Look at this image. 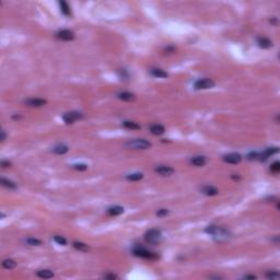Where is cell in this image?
Returning <instances> with one entry per match:
<instances>
[{"label":"cell","instance_id":"obj_1","mask_svg":"<svg viewBox=\"0 0 280 280\" xmlns=\"http://www.w3.org/2000/svg\"><path fill=\"white\" fill-rule=\"evenodd\" d=\"M206 232H207L209 235L212 236L216 241H226L229 238V232L226 230V229L221 228V227H217V226H210L206 229Z\"/></svg>","mask_w":280,"mask_h":280},{"label":"cell","instance_id":"obj_2","mask_svg":"<svg viewBox=\"0 0 280 280\" xmlns=\"http://www.w3.org/2000/svg\"><path fill=\"white\" fill-rule=\"evenodd\" d=\"M125 146L129 149H135V150H146L151 147V142H149L146 139H134L128 140Z\"/></svg>","mask_w":280,"mask_h":280},{"label":"cell","instance_id":"obj_3","mask_svg":"<svg viewBox=\"0 0 280 280\" xmlns=\"http://www.w3.org/2000/svg\"><path fill=\"white\" fill-rule=\"evenodd\" d=\"M144 240H146L147 243L149 244H159L162 240V234L159 230L157 229H151V230L147 231L146 234H144Z\"/></svg>","mask_w":280,"mask_h":280},{"label":"cell","instance_id":"obj_4","mask_svg":"<svg viewBox=\"0 0 280 280\" xmlns=\"http://www.w3.org/2000/svg\"><path fill=\"white\" fill-rule=\"evenodd\" d=\"M215 81L208 78H204V79H199L195 82V88L198 90H207V89H211L215 87Z\"/></svg>","mask_w":280,"mask_h":280},{"label":"cell","instance_id":"obj_5","mask_svg":"<svg viewBox=\"0 0 280 280\" xmlns=\"http://www.w3.org/2000/svg\"><path fill=\"white\" fill-rule=\"evenodd\" d=\"M134 254L136 256L142 257V258H147V259H155L158 258V255L155 253H152V252L148 251V249H141V247H138L134 251Z\"/></svg>","mask_w":280,"mask_h":280},{"label":"cell","instance_id":"obj_6","mask_svg":"<svg viewBox=\"0 0 280 280\" xmlns=\"http://www.w3.org/2000/svg\"><path fill=\"white\" fill-rule=\"evenodd\" d=\"M82 117H83L82 114L79 113V112H69V113H66L63 116V119L65 120L66 124H72L78 119H81Z\"/></svg>","mask_w":280,"mask_h":280},{"label":"cell","instance_id":"obj_7","mask_svg":"<svg viewBox=\"0 0 280 280\" xmlns=\"http://www.w3.org/2000/svg\"><path fill=\"white\" fill-rule=\"evenodd\" d=\"M23 103L30 107H41V106H44L47 102H46V100H44V98H27V100H25Z\"/></svg>","mask_w":280,"mask_h":280},{"label":"cell","instance_id":"obj_8","mask_svg":"<svg viewBox=\"0 0 280 280\" xmlns=\"http://www.w3.org/2000/svg\"><path fill=\"white\" fill-rule=\"evenodd\" d=\"M223 161L230 164H238L242 161V157L238 153H229L223 157Z\"/></svg>","mask_w":280,"mask_h":280},{"label":"cell","instance_id":"obj_9","mask_svg":"<svg viewBox=\"0 0 280 280\" xmlns=\"http://www.w3.org/2000/svg\"><path fill=\"white\" fill-rule=\"evenodd\" d=\"M155 173H158L161 176H170L174 173V170L171 166H166V165H159L155 167Z\"/></svg>","mask_w":280,"mask_h":280},{"label":"cell","instance_id":"obj_10","mask_svg":"<svg viewBox=\"0 0 280 280\" xmlns=\"http://www.w3.org/2000/svg\"><path fill=\"white\" fill-rule=\"evenodd\" d=\"M57 37L61 41H72L75 38V34L69 30H61L57 33Z\"/></svg>","mask_w":280,"mask_h":280},{"label":"cell","instance_id":"obj_11","mask_svg":"<svg viewBox=\"0 0 280 280\" xmlns=\"http://www.w3.org/2000/svg\"><path fill=\"white\" fill-rule=\"evenodd\" d=\"M207 160H206L205 157H200V155H197V157H193L190 159V163L195 166H204L206 164Z\"/></svg>","mask_w":280,"mask_h":280},{"label":"cell","instance_id":"obj_12","mask_svg":"<svg viewBox=\"0 0 280 280\" xmlns=\"http://www.w3.org/2000/svg\"><path fill=\"white\" fill-rule=\"evenodd\" d=\"M257 44H258V46L261 48H269L272 46V41L267 37H264V36L263 37H258V40H257Z\"/></svg>","mask_w":280,"mask_h":280},{"label":"cell","instance_id":"obj_13","mask_svg":"<svg viewBox=\"0 0 280 280\" xmlns=\"http://www.w3.org/2000/svg\"><path fill=\"white\" fill-rule=\"evenodd\" d=\"M68 147L66 146V144H57V146H55L54 148H53V152L56 153V154H65V153L68 152Z\"/></svg>","mask_w":280,"mask_h":280},{"label":"cell","instance_id":"obj_14","mask_svg":"<svg viewBox=\"0 0 280 280\" xmlns=\"http://www.w3.org/2000/svg\"><path fill=\"white\" fill-rule=\"evenodd\" d=\"M150 132H152L153 135H162L164 134L165 129L164 127L162 125H160V124H154V125H151L150 126Z\"/></svg>","mask_w":280,"mask_h":280},{"label":"cell","instance_id":"obj_15","mask_svg":"<svg viewBox=\"0 0 280 280\" xmlns=\"http://www.w3.org/2000/svg\"><path fill=\"white\" fill-rule=\"evenodd\" d=\"M36 275H37V277H40V278H42V279H49V278H53V277H54L53 272H50V270H48V269L38 270Z\"/></svg>","mask_w":280,"mask_h":280},{"label":"cell","instance_id":"obj_16","mask_svg":"<svg viewBox=\"0 0 280 280\" xmlns=\"http://www.w3.org/2000/svg\"><path fill=\"white\" fill-rule=\"evenodd\" d=\"M201 192H203L205 195H207V196H216V195L219 193V192H218L217 188L213 187V186H205V187H203Z\"/></svg>","mask_w":280,"mask_h":280},{"label":"cell","instance_id":"obj_17","mask_svg":"<svg viewBox=\"0 0 280 280\" xmlns=\"http://www.w3.org/2000/svg\"><path fill=\"white\" fill-rule=\"evenodd\" d=\"M109 215L113 216V217H116V216H119L124 212V208L120 207V206H114V207H111L109 210H107Z\"/></svg>","mask_w":280,"mask_h":280},{"label":"cell","instance_id":"obj_18","mask_svg":"<svg viewBox=\"0 0 280 280\" xmlns=\"http://www.w3.org/2000/svg\"><path fill=\"white\" fill-rule=\"evenodd\" d=\"M15 266H17V263L13 259L8 258L2 261V267L6 268V269H13V268H15Z\"/></svg>","mask_w":280,"mask_h":280},{"label":"cell","instance_id":"obj_19","mask_svg":"<svg viewBox=\"0 0 280 280\" xmlns=\"http://www.w3.org/2000/svg\"><path fill=\"white\" fill-rule=\"evenodd\" d=\"M150 72H151V75L155 78H167V76H169L162 69H151Z\"/></svg>","mask_w":280,"mask_h":280},{"label":"cell","instance_id":"obj_20","mask_svg":"<svg viewBox=\"0 0 280 280\" xmlns=\"http://www.w3.org/2000/svg\"><path fill=\"white\" fill-rule=\"evenodd\" d=\"M1 184L3 187H7L9 189H15L17 188V184L14 182L10 180H6V178H1Z\"/></svg>","mask_w":280,"mask_h":280},{"label":"cell","instance_id":"obj_21","mask_svg":"<svg viewBox=\"0 0 280 280\" xmlns=\"http://www.w3.org/2000/svg\"><path fill=\"white\" fill-rule=\"evenodd\" d=\"M72 245L76 249H78V251H82V252H87V251H89V249H90L88 245L84 244V243H82V242H73Z\"/></svg>","mask_w":280,"mask_h":280},{"label":"cell","instance_id":"obj_22","mask_svg":"<svg viewBox=\"0 0 280 280\" xmlns=\"http://www.w3.org/2000/svg\"><path fill=\"white\" fill-rule=\"evenodd\" d=\"M59 6H60L61 12H63L65 15H67V17H69V15L71 14V12H70V8H69V6H68L67 2L60 1V2H59Z\"/></svg>","mask_w":280,"mask_h":280},{"label":"cell","instance_id":"obj_23","mask_svg":"<svg viewBox=\"0 0 280 280\" xmlns=\"http://www.w3.org/2000/svg\"><path fill=\"white\" fill-rule=\"evenodd\" d=\"M118 98L123 101H132L135 98V95L129 92H121L118 94Z\"/></svg>","mask_w":280,"mask_h":280},{"label":"cell","instance_id":"obj_24","mask_svg":"<svg viewBox=\"0 0 280 280\" xmlns=\"http://www.w3.org/2000/svg\"><path fill=\"white\" fill-rule=\"evenodd\" d=\"M124 127L127 128V129H140V126L138 125L137 123H135V121H124L123 123Z\"/></svg>","mask_w":280,"mask_h":280},{"label":"cell","instance_id":"obj_25","mask_svg":"<svg viewBox=\"0 0 280 280\" xmlns=\"http://www.w3.org/2000/svg\"><path fill=\"white\" fill-rule=\"evenodd\" d=\"M142 177H143V175H142L141 173H132L127 175L126 178H127L128 181H140Z\"/></svg>","mask_w":280,"mask_h":280},{"label":"cell","instance_id":"obj_26","mask_svg":"<svg viewBox=\"0 0 280 280\" xmlns=\"http://www.w3.org/2000/svg\"><path fill=\"white\" fill-rule=\"evenodd\" d=\"M26 243L29 245H31V246H38V245L42 244V242H41L40 240H37V238H29L26 240Z\"/></svg>","mask_w":280,"mask_h":280},{"label":"cell","instance_id":"obj_27","mask_svg":"<svg viewBox=\"0 0 280 280\" xmlns=\"http://www.w3.org/2000/svg\"><path fill=\"white\" fill-rule=\"evenodd\" d=\"M54 240L56 243H58L59 245H66L67 244V241H66L65 238H63V236L60 235H55L54 236Z\"/></svg>","mask_w":280,"mask_h":280},{"label":"cell","instance_id":"obj_28","mask_svg":"<svg viewBox=\"0 0 280 280\" xmlns=\"http://www.w3.org/2000/svg\"><path fill=\"white\" fill-rule=\"evenodd\" d=\"M270 170H272V172H274V173H278L280 171V163L278 161H275L274 163L272 164V166H270Z\"/></svg>","mask_w":280,"mask_h":280},{"label":"cell","instance_id":"obj_29","mask_svg":"<svg viewBox=\"0 0 280 280\" xmlns=\"http://www.w3.org/2000/svg\"><path fill=\"white\" fill-rule=\"evenodd\" d=\"M266 277L268 279H278L279 278V274L277 272H268L266 274Z\"/></svg>","mask_w":280,"mask_h":280},{"label":"cell","instance_id":"obj_30","mask_svg":"<svg viewBox=\"0 0 280 280\" xmlns=\"http://www.w3.org/2000/svg\"><path fill=\"white\" fill-rule=\"evenodd\" d=\"M72 167L75 170H78V171H86L88 169V166L86 164H73Z\"/></svg>","mask_w":280,"mask_h":280},{"label":"cell","instance_id":"obj_31","mask_svg":"<svg viewBox=\"0 0 280 280\" xmlns=\"http://www.w3.org/2000/svg\"><path fill=\"white\" fill-rule=\"evenodd\" d=\"M169 215V211L167 209H160L157 211V216L158 217H165V216Z\"/></svg>","mask_w":280,"mask_h":280},{"label":"cell","instance_id":"obj_32","mask_svg":"<svg viewBox=\"0 0 280 280\" xmlns=\"http://www.w3.org/2000/svg\"><path fill=\"white\" fill-rule=\"evenodd\" d=\"M1 166L2 167H10L11 166V163L9 161H1Z\"/></svg>","mask_w":280,"mask_h":280},{"label":"cell","instance_id":"obj_33","mask_svg":"<svg viewBox=\"0 0 280 280\" xmlns=\"http://www.w3.org/2000/svg\"><path fill=\"white\" fill-rule=\"evenodd\" d=\"M104 278H107V279H115V278H117V277L115 276V275H105L104 276Z\"/></svg>","mask_w":280,"mask_h":280},{"label":"cell","instance_id":"obj_34","mask_svg":"<svg viewBox=\"0 0 280 280\" xmlns=\"http://www.w3.org/2000/svg\"><path fill=\"white\" fill-rule=\"evenodd\" d=\"M4 140H6V132L2 130L1 132V141H4Z\"/></svg>","mask_w":280,"mask_h":280},{"label":"cell","instance_id":"obj_35","mask_svg":"<svg viewBox=\"0 0 280 280\" xmlns=\"http://www.w3.org/2000/svg\"><path fill=\"white\" fill-rule=\"evenodd\" d=\"M245 278H249V279H255L256 276H245Z\"/></svg>","mask_w":280,"mask_h":280}]
</instances>
